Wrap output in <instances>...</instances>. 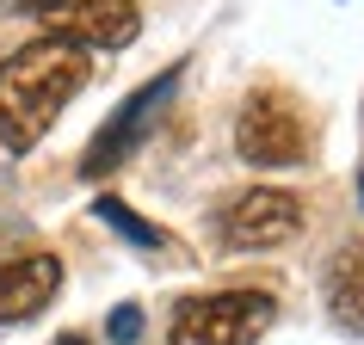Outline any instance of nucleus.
Returning <instances> with one entry per match:
<instances>
[{"instance_id":"obj_1","label":"nucleus","mask_w":364,"mask_h":345,"mask_svg":"<svg viewBox=\"0 0 364 345\" xmlns=\"http://www.w3.org/2000/svg\"><path fill=\"white\" fill-rule=\"evenodd\" d=\"M80 87H87V50L56 38L13 50L0 62V136H6V148L13 154L38 148L43 130L75 105Z\"/></svg>"},{"instance_id":"obj_2","label":"nucleus","mask_w":364,"mask_h":345,"mask_svg":"<svg viewBox=\"0 0 364 345\" xmlns=\"http://www.w3.org/2000/svg\"><path fill=\"white\" fill-rule=\"evenodd\" d=\"M278 302L266 290H216V296H192L173 308L167 345H253L272 327Z\"/></svg>"},{"instance_id":"obj_3","label":"nucleus","mask_w":364,"mask_h":345,"mask_svg":"<svg viewBox=\"0 0 364 345\" xmlns=\"http://www.w3.org/2000/svg\"><path fill=\"white\" fill-rule=\"evenodd\" d=\"M235 154L247 167H296L309 154V124L290 93H253L235 117Z\"/></svg>"},{"instance_id":"obj_4","label":"nucleus","mask_w":364,"mask_h":345,"mask_svg":"<svg viewBox=\"0 0 364 345\" xmlns=\"http://www.w3.org/2000/svg\"><path fill=\"white\" fill-rule=\"evenodd\" d=\"M25 13H38L43 31L75 50H124L142 31L136 0H25Z\"/></svg>"},{"instance_id":"obj_5","label":"nucleus","mask_w":364,"mask_h":345,"mask_svg":"<svg viewBox=\"0 0 364 345\" xmlns=\"http://www.w3.org/2000/svg\"><path fill=\"white\" fill-rule=\"evenodd\" d=\"M303 229V204L278 185H253V192L229 197L223 210V241L235 253H266V247H284L290 234Z\"/></svg>"},{"instance_id":"obj_6","label":"nucleus","mask_w":364,"mask_h":345,"mask_svg":"<svg viewBox=\"0 0 364 345\" xmlns=\"http://www.w3.org/2000/svg\"><path fill=\"white\" fill-rule=\"evenodd\" d=\"M56 290H62V259H56V253L6 259V265H0V327L43 314V308L56 302Z\"/></svg>"},{"instance_id":"obj_7","label":"nucleus","mask_w":364,"mask_h":345,"mask_svg":"<svg viewBox=\"0 0 364 345\" xmlns=\"http://www.w3.org/2000/svg\"><path fill=\"white\" fill-rule=\"evenodd\" d=\"M173 93V75H161L154 80V87H142V93L130 99V105H124V111L112 117V124H105V130L93 136V148L80 154V172H87V179H99V172H112L117 160H124V154L136 148V142H142V124H149L154 111H161V99Z\"/></svg>"},{"instance_id":"obj_8","label":"nucleus","mask_w":364,"mask_h":345,"mask_svg":"<svg viewBox=\"0 0 364 345\" xmlns=\"http://www.w3.org/2000/svg\"><path fill=\"white\" fill-rule=\"evenodd\" d=\"M333 321L352 327V333H364V265H352V271L333 278Z\"/></svg>"},{"instance_id":"obj_9","label":"nucleus","mask_w":364,"mask_h":345,"mask_svg":"<svg viewBox=\"0 0 364 345\" xmlns=\"http://www.w3.org/2000/svg\"><path fill=\"white\" fill-rule=\"evenodd\" d=\"M0 6H6V13H19V6H25V0H0Z\"/></svg>"},{"instance_id":"obj_10","label":"nucleus","mask_w":364,"mask_h":345,"mask_svg":"<svg viewBox=\"0 0 364 345\" xmlns=\"http://www.w3.org/2000/svg\"><path fill=\"white\" fill-rule=\"evenodd\" d=\"M62 345H80V339H62Z\"/></svg>"}]
</instances>
